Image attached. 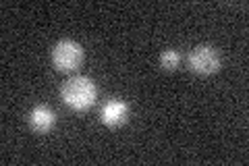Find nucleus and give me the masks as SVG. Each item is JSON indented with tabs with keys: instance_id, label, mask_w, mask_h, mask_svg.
<instances>
[{
	"instance_id": "obj_1",
	"label": "nucleus",
	"mask_w": 249,
	"mask_h": 166,
	"mask_svg": "<svg viewBox=\"0 0 249 166\" xmlns=\"http://www.w3.org/2000/svg\"><path fill=\"white\" fill-rule=\"evenodd\" d=\"M60 98L71 110L85 112V110H89L93 104H96L98 88H96V83H93L89 77L77 75V77H71L69 81L62 83Z\"/></svg>"
},
{
	"instance_id": "obj_2",
	"label": "nucleus",
	"mask_w": 249,
	"mask_h": 166,
	"mask_svg": "<svg viewBox=\"0 0 249 166\" xmlns=\"http://www.w3.org/2000/svg\"><path fill=\"white\" fill-rule=\"evenodd\" d=\"M52 62L60 73H73L83 62V48L81 44L73 39H60L52 48Z\"/></svg>"
},
{
	"instance_id": "obj_3",
	"label": "nucleus",
	"mask_w": 249,
	"mask_h": 166,
	"mask_svg": "<svg viewBox=\"0 0 249 166\" xmlns=\"http://www.w3.org/2000/svg\"><path fill=\"white\" fill-rule=\"evenodd\" d=\"M189 67L197 75H212L220 69V56L212 46H196L189 54Z\"/></svg>"
},
{
	"instance_id": "obj_4",
	"label": "nucleus",
	"mask_w": 249,
	"mask_h": 166,
	"mask_svg": "<svg viewBox=\"0 0 249 166\" xmlns=\"http://www.w3.org/2000/svg\"><path fill=\"white\" fill-rule=\"evenodd\" d=\"M102 123L106 127H121L129 121V106L121 100H110L102 106Z\"/></svg>"
},
{
	"instance_id": "obj_5",
	"label": "nucleus",
	"mask_w": 249,
	"mask_h": 166,
	"mask_svg": "<svg viewBox=\"0 0 249 166\" xmlns=\"http://www.w3.org/2000/svg\"><path fill=\"white\" fill-rule=\"evenodd\" d=\"M29 127L36 133H48L56 125V116L48 106H36L27 116Z\"/></svg>"
},
{
	"instance_id": "obj_6",
	"label": "nucleus",
	"mask_w": 249,
	"mask_h": 166,
	"mask_svg": "<svg viewBox=\"0 0 249 166\" xmlns=\"http://www.w3.org/2000/svg\"><path fill=\"white\" fill-rule=\"evenodd\" d=\"M160 65L164 71H177L181 65V54L177 50H164L160 54Z\"/></svg>"
}]
</instances>
